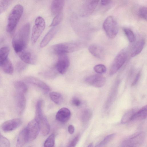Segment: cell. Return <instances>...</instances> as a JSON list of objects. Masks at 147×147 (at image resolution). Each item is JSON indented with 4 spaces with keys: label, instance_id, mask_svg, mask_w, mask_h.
<instances>
[{
    "label": "cell",
    "instance_id": "6da1fadb",
    "mask_svg": "<svg viewBox=\"0 0 147 147\" xmlns=\"http://www.w3.org/2000/svg\"><path fill=\"white\" fill-rule=\"evenodd\" d=\"M30 25L28 23L23 25L15 35L12 40L13 47L18 54L26 49L29 40Z\"/></svg>",
    "mask_w": 147,
    "mask_h": 147
},
{
    "label": "cell",
    "instance_id": "7a4b0ae2",
    "mask_svg": "<svg viewBox=\"0 0 147 147\" xmlns=\"http://www.w3.org/2000/svg\"><path fill=\"white\" fill-rule=\"evenodd\" d=\"M81 46V43L80 42H71L55 45L52 47L51 49L54 54L59 55L76 51Z\"/></svg>",
    "mask_w": 147,
    "mask_h": 147
},
{
    "label": "cell",
    "instance_id": "3957f363",
    "mask_svg": "<svg viewBox=\"0 0 147 147\" xmlns=\"http://www.w3.org/2000/svg\"><path fill=\"white\" fill-rule=\"evenodd\" d=\"M24 11L23 7L20 4L16 5L13 8L9 15L7 31L12 32L15 29L21 18Z\"/></svg>",
    "mask_w": 147,
    "mask_h": 147
},
{
    "label": "cell",
    "instance_id": "277c9868",
    "mask_svg": "<svg viewBox=\"0 0 147 147\" xmlns=\"http://www.w3.org/2000/svg\"><path fill=\"white\" fill-rule=\"evenodd\" d=\"M145 137L144 131L136 132L124 140L120 147H139L144 142Z\"/></svg>",
    "mask_w": 147,
    "mask_h": 147
},
{
    "label": "cell",
    "instance_id": "5b68a950",
    "mask_svg": "<svg viewBox=\"0 0 147 147\" xmlns=\"http://www.w3.org/2000/svg\"><path fill=\"white\" fill-rule=\"evenodd\" d=\"M103 28L107 35L111 38H114L119 31L117 21L112 16H109L105 19L103 23Z\"/></svg>",
    "mask_w": 147,
    "mask_h": 147
},
{
    "label": "cell",
    "instance_id": "8992f818",
    "mask_svg": "<svg viewBox=\"0 0 147 147\" xmlns=\"http://www.w3.org/2000/svg\"><path fill=\"white\" fill-rule=\"evenodd\" d=\"M127 58V53L125 50L121 51L116 55L112 63L109 73L112 76L117 72L125 62Z\"/></svg>",
    "mask_w": 147,
    "mask_h": 147
},
{
    "label": "cell",
    "instance_id": "52a82bcc",
    "mask_svg": "<svg viewBox=\"0 0 147 147\" xmlns=\"http://www.w3.org/2000/svg\"><path fill=\"white\" fill-rule=\"evenodd\" d=\"M45 22L42 18L38 16L36 18L31 35V40L33 44L36 42L41 36L45 28Z\"/></svg>",
    "mask_w": 147,
    "mask_h": 147
},
{
    "label": "cell",
    "instance_id": "ba28073f",
    "mask_svg": "<svg viewBox=\"0 0 147 147\" xmlns=\"http://www.w3.org/2000/svg\"><path fill=\"white\" fill-rule=\"evenodd\" d=\"M99 1L96 0H86L82 3L80 9V15L83 17L89 16L94 11Z\"/></svg>",
    "mask_w": 147,
    "mask_h": 147
},
{
    "label": "cell",
    "instance_id": "9c48e42d",
    "mask_svg": "<svg viewBox=\"0 0 147 147\" xmlns=\"http://www.w3.org/2000/svg\"><path fill=\"white\" fill-rule=\"evenodd\" d=\"M25 128L28 142H31L35 139L40 131L38 123L34 119L28 123Z\"/></svg>",
    "mask_w": 147,
    "mask_h": 147
},
{
    "label": "cell",
    "instance_id": "30bf717a",
    "mask_svg": "<svg viewBox=\"0 0 147 147\" xmlns=\"http://www.w3.org/2000/svg\"><path fill=\"white\" fill-rule=\"evenodd\" d=\"M86 82L89 84L96 88H100L105 84L106 79L104 77L100 74H96L87 77Z\"/></svg>",
    "mask_w": 147,
    "mask_h": 147
},
{
    "label": "cell",
    "instance_id": "8fae6325",
    "mask_svg": "<svg viewBox=\"0 0 147 147\" xmlns=\"http://www.w3.org/2000/svg\"><path fill=\"white\" fill-rule=\"evenodd\" d=\"M69 64V59L66 54L59 55L56 64V68L60 73L63 74L67 70Z\"/></svg>",
    "mask_w": 147,
    "mask_h": 147
},
{
    "label": "cell",
    "instance_id": "7c38bea8",
    "mask_svg": "<svg viewBox=\"0 0 147 147\" xmlns=\"http://www.w3.org/2000/svg\"><path fill=\"white\" fill-rule=\"evenodd\" d=\"M21 120L19 118H15L7 121L2 125V130L5 131L13 130L18 127L22 123Z\"/></svg>",
    "mask_w": 147,
    "mask_h": 147
},
{
    "label": "cell",
    "instance_id": "4fadbf2b",
    "mask_svg": "<svg viewBox=\"0 0 147 147\" xmlns=\"http://www.w3.org/2000/svg\"><path fill=\"white\" fill-rule=\"evenodd\" d=\"M17 54L22 61L25 63L33 64L36 62L35 55L26 49Z\"/></svg>",
    "mask_w": 147,
    "mask_h": 147
},
{
    "label": "cell",
    "instance_id": "5bb4252c",
    "mask_svg": "<svg viewBox=\"0 0 147 147\" xmlns=\"http://www.w3.org/2000/svg\"><path fill=\"white\" fill-rule=\"evenodd\" d=\"M71 115L70 111L68 108L63 107L60 109L56 115V119L62 123L67 122Z\"/></svg>",
    "mask_w": 147,
    "mask_h": 147
},
{
    "label": "cell",
    "instance_id": "9a60e30c",
    "mask_svg": "<svg viewBox=\"0 0 147 147\" xmlns=\"http://www.w3.org/2000/svg\"><path fill=\"white\" fill-rule=\"evenodd\" d=\"M16 98L17 110L18 114L20 115L22 113L26 107V98L24 94L18 92Z\"/></svg>",
    "mask_w": 147,
    "mask_h": 147
},
{
    "label": "cell",
    "instance_id": "2e32d148",
    "mask_svg": "<svg viewBox=\"0 0 147 147\" xmlns=\"http://www.w3.org/2000/svg\"><path fill=\"white\" fill-rule=\"evenodd\" d=\"M65 4V1L62 0H54L51 5V11L54 15H57L61 12Z\"/></svg>",
    "mask_w": 147,
    "mask_h": 147
},
{
    "label": "cell",
    "instance_id": "e0dca14e",
    "mask_svg": "<svg viewBox=\"0 0 147 147\" xmlns=\"http://www.w3.org/2000/svg\"><path fill=\"white\" fill-rule=\"evenodd\" d=\"M37 121L42 135L44 136L47 135L50 131V126L47 119L43 116Z\"/></svg>",
    "mask_w": 147,
    "mask_h": 147
},
{
    "label": "cell",
    "instance_id": "ac0fdd59",
    "mask_svg": "<svg viewBox=\"0 0 147 147\" xmlns=\"http://www.w3.org/2000/svg\"><path fill=\"white\" fill-rule=\"evenodd\" d=\"M28 83L35 85L46 91H49V87L41 80L34 77H29L26 79Z\"/></svg>",
    "mask_w": 147,
    "mask_h": 147
},
{
    "label": "cell",
    "instance_id": "d6986e66",
    "mask_svg": "<svg viewBox=\"0 0 147 147\" xmlns=\"http://www.w3.org/2000/svg\"><path fill=\"white\" fill-rule=\"evenodd\" d=\"M57 27H53L45 36L40 43L41 48L45 47L54 37L57 30Z\"/></svg>",
    "mask_w": 147,
    "mask_h": 147
},
{
    "label": "cell",
    "instance_id": "ffe728a7",
    "mask_svg": "<svg viewBox=\"0 0 147 147\" xmlns=\"http://www.w3.org/2000/svg\"><path fill=\"white\" fill-rule=\"evenodd\" d=\"M90 53L94 56L99 59L103 57L104 52L101 47L96 44L90 45L88 49Z\"/></svg>",
    "mask_w": 147,
    "mask_h": 147
},
{
    "label": "cell",
    "instance_id": "44dd1931",
    "mask_svg": "<svg viewBox=\"0 0 147 147\" xmlns=\"http://www.w3.org/2000/svg\"><path fill=\"white\" fill-rule=\"evenodd\" d=\"M28 142L26 128L22 129L18 136L16 143V147H23Z\"/></svg>",
    "mask_w": 147,
    "mask_h": 147
},
{
    "label": "cell",
    "instance_id": "7402d4cb",
    "mask_svg": "<svg viewBox=\"0 0 147 147\" xmlns=\"http://www.w3.org/2000/svg\"><path fill=\"white\" fill-rule=\"evenodd\" d=\"M145 44V40L141 39L138 40L134 47L131 52V56L134 57L140 53L142 50Z\"/></svg>",
    "mask_w": 147,
    "mask_h": 147
},
{
    "label": "cell",
    "instance_id": "603a6c76",
    "mask_svg": "<svg viewBox=\"0 0 147 147\" xmlns=\"http://www.w3.org/2000/svg\"><path fill=\"white\" fill-rule=\"evenodd\" d=\"M147 116V106L146 105L140 110L136 112L132 121L142 120L146 118Z\"/></svg>",
    "mask_w": 147,
    "mask_h": 147
},
{
    "label": "cell",
    "instance_id": "cb8c5ba5",
    "mask_svg": "<svg viewBox=\"0 0 147 147\" xmlns=\"http://www.w3.org/2000/svg\"><path fill=\"white\" fill-rule=\"evenodd\" d=\"M1 66L3 70L6 73L11 74L13 73V66L11 61L8 58L3 62Z\"/></svg>",
    "mask_w": 147,
    "mask_h": 147
},
{
    "label": "cell",
    "instance_id": "d4e9b609",
    "mask_svg": "<svg viewBox=\"0 0 147 147\" xmlns=\"http://www.w3.org/2000/svg\"><path fill=\"white\" fill-rule=\"evenodd\" d=\"M136 111L134 109H131L127 112L121 118V123L122 124H125L132 121Z\"/></svg>",
    "mask_w": 147,
    "mask_h": 147
},
{
    "label": "cell",
    "instance_id": "484cf974",
    "mask_svg": "<svg viewBox=\"0 0 147 147\" xmlns=\"http://www.w3.org/2000/svg\"><path fill=\"white\" fill-rule=\"evenodd\" d=\"M92 116V112L89 109H86L82 112L81 119L82 123L84 124L88 123L91 119Z\"/></svg>",
    "mask_w": 147,
    "mask_h": 147
},
{
    "label": "cell",
    "instance_id": "4316f807",
    "mask_svg": "<svg viewBox=\"0 0 147 147\" xmlns=\"http://www.w3.org/2000/svg\"><path fill=\"white\" fill-rule=\"evenodd\" d=\"M14 86L18 93L24 94L27 91L28 88L27 86L24 82L22 81H16L14 83Z\"/></svg>",
    "mask_w": 147,
    "mask_h": 147
},
{
    "label": "cell",
    "instance_id": "83f0119b",
    "mask_svg": "<svg viewBox=\"0 0 147 147\" xmlns=\"http://www.w3.org/2000/svg\"><path fill=\"white\" fill-rule=\"evenodd\" d=\"M51 99L56 104L59 105L63 100L61 95L59 93L55 92H50L49 94Z\"/></svg>",
    "mask_w": 147,
    "mask_h": 147
},
{
    "label": "cell",
    "instance_id": "f1b7e54d",
    "mask_svg": "<svg viewBox=\"0 0 147 147\" xmlns=\"http://www.w3.org/2000/svg\"><path fill=\"white\" fill-rule=\"evenodd\" d=\"M9 52V48L7 47H4L0 49V66L8 58Z\"/></svg>",
    "mask_w": 147,
    "mask_h": 147
},
{
    "label": "cell",
    "instance_id": "f546056e",
    "mask_svg": "<svg viewBox=\"0 0 147 147\" xmlns=\"http://www.w3.org/2000/svg\"><path fill=\"white\" fill-rule=\"evenodd\" d=\"M115 136V134L114 133L107 135L95 147L104 146L110 142L114 138Z\"/></svg>",
    "mask_w": 147,
    "mask_h": 147
},
{
    "label": "cell",
    "instance_id": "4dcf8cb0",
    "mask_svg": "<svg viewBox=\"0 0 147 147\" xmlns=\"http://www.w3.org/2000/svg\"><path fill=\"white\" fill-rule=\"evenodd\" d=\"M55 135L52 134L50 135L45 141L44 147H54Z\"/></svg>",
    "mask_w": 147,
    "mask_h": 147
},
{
    "label": "cell",
    "instance_id": "1f68e13d",
    "mask_svg": "<svg viewBox=\"0 0 147 147\" xmlns=\"http://www.w3.org/2000/svg\"><path fill=\"white\" fill-rule=\"evenodd\" d=\"M63 18V14L62 12L56 15L53 18L50 25V26L52 27L56 26L61 22Z\"/></svg>",
    "mask_w": 147,
    "mask_h": 147
},
{
    "label": "cell",
    "instance_id": "d6a6232c",
    "mask_svg": "<svg viewBox=\"0 0 147 147\" xmlns=\"http://www.w3.org/2000/svg\"><path fill=\"white\" fill-rule=\"evenodd\" d=\"M123 31L130 42H134L135 39V36L133 32L127 28H124Z\"/></svg>",
    "mask_w": 147,
    "mask_h": 147
},
{
    "label": "cell",
    "instance_id": "836d02e7",
    "mask_svg": "<svg viewBox=\"0 0 147 147\" xmlns=\"http://www.w3.org/2000/svg\"><path fill=\"white\" fill-rule=\"evenodd\" d=\"M11 2V0H0V14L7 9Z\"/></svg>",
    "mask_w": 147,
    "mask_h": 147
},
{
    "label": "cell",
    "instance_id": "e575fe53",
    "mask_svg": "<svg viewBox=\"0 0 147 147\" xmlns=\"http://www.w3.org/2000/svg\"><path fill=\"white\" fill-rule=\"evenodd\" d=\"M147 7L145 6L140 7L138 10V14L139 16L142 18L147 20Z\"/></svg>",
    "mask_w": 147,
    "mask_h": 147
},
{
    "label": "cell",
    "instance_id": "d590c367",
    "mask_svg": "<svg viewBox=\"0 0 147 147\" xmlns=\"http://www.w3.org/2000/svg\"><path fill=\"white\" fill-rule=\"evenodd\" d=\"M94 69L96 72L100 74L105 72L107 70L106 67L102 64L96 65L94 67Z\"/></svg>",
    "mask_w": 147,
    "mask_h": 147
},
{
    "label": "cell",
    "instance_id": "8d00e7d4",
    "mask_svg": "<svg viewBox=\"0 0 147 147\" xmlns=\"http://www.w3.org/2000/svg\"><path fill=\"white\" fill-rule=\"evenodd\" d=\"M10 143L8 140L0 133V147H10Z\"/></svg>",
    "mask_w": 147,
    "mask_h": 147
},
{
    "label": "cell",
    "instance_id": "74e56055",
    "mask_svg": "<svg viewBox=\"0 0 147 147\" xmlns=\"http://www.w3.org/2000/svg\"><path fill=\"white\" fill-rule=\"evenodd\" d=\"M79 135L76 136L72 140L67 147H75L79 141Z\"/></svg>",
    "mask_w": 147,
    "mask_h": 147
},
{
    "label": "cell",
    "instance_id": "f35d334b",
    "mask_svg": "<svg viewBox=\"0 0 147 147\" xmlns=\"http://www.w3.org/2000/svg\"><path fill=\"white\" fill-rule=\"evenodd\" d=\"M23 62L21 61H19L17 63L16 67L18 71H21L25 68L26 65Z\"/></svg>",
    "mask_w": 147,
    "mask_h": 147
},
{
    "label": "cell",
    "instance_id": "ab89813d",
    "mask_svg": "<svg viewBox=\"0 0 147 147\" xmlns=\"http://www.w3.org/2000/svg\"><path fill=\"white\" fill-rule=\"evenodd\" d=\"M140 72H139L136 74V76L134 80V81H133L132 84L131 85L132 86H135L137 84L140 79Z\"/></svg>",
    "mask_w": 147,
    "mask_h": 147
},
{
    "label": "cell",
    "instance_id": "60d3db41",
    "mask_svg": "<svg viewBox=\"0 0 147 147\" xmlns=\"http://www.w3.org/2000/svg\"><path fill=\"white\" fill-rule=\"evenodd\" d=\"M72 103L74 105L76 106H79L81 104L80 101L76 98H74L73 99Z\"/></svg>",
    "mask_w": 147,
    "mask_h": 147
},
{
    "label": "cell",
    "instance_id": "b9f144b4",
    "mask_svg": "<svg viewBox=\"0 0 147 147\" xmlns=\"http://www.w3.org/2000/svg\"><path fill=\"white\" fill-rule=\"evenodd\" d=\"M74 126L71 125H69L68 127V131L69 133L70 134H72L74 131Z\"/></svg>",
    "mask_w": 147,
    "mask_h": 147
},
{
    "label": "cell",
    "instance_id": "7bdbcfd3",
    "mask_svg": "<svg viewBox=\"0 0 147 147\" xmlns=\"http://www.w3.org/2000/svg\"><path fill=\"white\" fill-rule=\"evenodd\" d=\"M111 1L109 0H103L101 1V4L102 6H106L109 4Z\"/></svg>",
    "mask_w": 147,
    "mask_h": 147
},
{
    "label": "cell",
    "instance_id": "ee69618b",
    "mask_svg": "<svg viewBox=\"0 0 147 147\" xmlns=\"http://www.w3.org/2000/svg\"><path fill=\"white\" fill-rule=\"evenodd\" d=\"M4 38L2 37H0V45L2 43L4 40Z\"/></svg>",
    "mask_w": 147,
    "mask_h": 147
},
{
    "label": "cell",
    "instance_id": "f6af8a7d",
    "mask_svg": "<svg viewBox=\"0 0 147 147\" xmlns=\"http://www.w3.org/2000/svg\"><path fill=\"white\" fill-rule=\"evenodd\" d=\"M87 147H94L93 144L92 143H91Z\"/></svg>",
    "mask_w": 147,
    "mask_h": 147
}]
</instances>
